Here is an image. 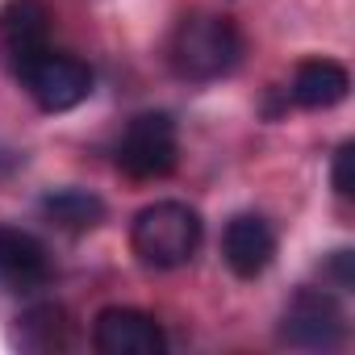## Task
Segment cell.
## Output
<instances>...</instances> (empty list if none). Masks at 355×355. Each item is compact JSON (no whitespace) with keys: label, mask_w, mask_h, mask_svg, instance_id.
<instances>
[{"label":"cell","mask_w":355,"mask_h":355,"mask_svg":"<svg viewBox=\"0 0 355 355\" xmlns=\"http://www.w3.org/2000/svg\"><path fill=\"white\" fill-rule=\"evenodd\" d=\"M243 55H247L243 30L230 17L205 13V9L180 17L167 38V63L189 84H214V80L230 76L243 63Z\"/></svg>","instance_id":"6da1fadb"},{"label":"cell","mask_w":355,"mask_h":355,"mask_svg":"<svg viewBox=\"0 0 355 355\" xmlns=\"http://www.w3.org/2000/svg\"><path fill=\"white\" fill-rule=\"evenodd\" d=\"M201 239H205L201 214L184 201H155V205L138 209V218L130 226L134 255L155 272L184 268L201 251Z\"/></svg>","instance_id":"7a4b0ae2"},{"label":"cell","mask_w":355,"mask_h":355,"mask_svg":"<svg viewBox=\"0 0 355 355\" xmlns=\"http://www.w3.org/2000/svg\"><path fill=\"white\" fill-rule=\"evenodd\" d=\"M113 163L130 175V180H163L180 163V134L167 113H138L117 146H113Z\"/></svg>","instance_id":"3957f363"},{"label":"cell","mask_w":355,"mask_h":355,"mask_svg":"<svg viewBox=\"0 0 355 355\" xmlns=\"http://www.w3.org/2000/svg\"><path fill=\"white\" fill-rule=\"evenodd\" d=\"M17 80L30 92V101L46 113H67L92 96V67L63 51H42L34 63L21 67Z\"/></svg>","instance_id":"277c9868"},{"label":"cell","mask_w":355,"mask_h":355,"mask_svg":"<svg viewBox=\"0 0 355 355\" xmlns=\"http://www.w3.org/2000/svg\"><path fill=\"white\" fill-rule=\"evenodd\" d=\"M347 338V318L326 293H297V301L280 318V343L301 351H334Z\"/></svg>","instance_id":"5b68a950"},{"label":"cell","mask_w":355,"mask_h":355,"mask_svg":"<svg viewBox=\"0 0 355 355\" xmlns=\"http://www.w3.org/2000/svg\"><path fill=\"white\" fill-rule=\"evenodd\" d=\"M51 9L42 0H9L0 9V67L21 76L42 51H51Z\"/></svg>","instance_id":"8992f818"},{"label":"cell","mask_w":355,"mask_h":355,"mask_svg":"<svg viewBox=\"0 0 355 355\" xmlns=\"http://www.w3.org/2000/svg\"><path fill=\"white\" fill-rule=\"evenodd\" d=\"M92 347L101 355H163L167 334L150 313L134 305H109L92 322Z\"/></svg>","instance_id":"52a82bcc"},{"label":"cell","mask_w":355,"mask_h":355,"mask_svg":"<svg viewBox=\"0 0 355 355\" xmlns=\"http://www.w3.org/2000/svg\"><path fill=\"white\" fill-rule=\"evenodd\" d=\"M222 259L239 280H255L276 259V230L259 214H239L222 230Z\"/></svg>","instance_id":"ba28073f"},{"label":"cell","mask_w":355,"mask_h":355,"mask_svg":"<svg viewBox=\"0 0 355 355\" xmlns=\"http://www.w3.org/2000/svg\"><path fill=\"white\" fill-rule=\"evenodd\" d=\"M51 280V255L38 234L0 226V284L9 293H38Z\"/></svg>","instance_id":"9c48e42d"},{"label":"cell","mask_w":355,"mask_h":355,"mask_svg":"<svg viewBox=\"0 0 355 355\" xmlns=\"http://www.w3.org/2000/svg\"><path fill=\"white\" fill-rule=\"evenodd\" d=\"M351 92V71L338 59H305L288 80V101L301 109H334Z\"/></svg>","instance_id":"30bf717a"},{"label":"cell","mask_w":355,"mask_h":355,"mask_svg":"<svg viewBox=\"0 0 355 355\" xmlns=\"http://www.w3.org/2000/svg\"><path fill=\"white\" fill-rule=\"evenodd\" d=\"M42 214L59 226V230H92L105 222V201L96 193H84V189H59V193H46L42 197Z\"/></svg>","instance_id":"8fae6325"},{"label":"cell","mask_w":355,"mask_h":355,"mask_svg":"<svg viewBox=\"0 0 355 355\" xmlns=\"http://www.w3.org/2000/svg\"><path fill=\"white\" fill-rule=\"evenodd\" d=\"M71 343L67 334V313L59 305H38L21 318V347L30 351H63Z\"/></svg>","instance_id":"7c38bea8"},{"label":"cell","mask_w":355,"mask_h":355,"mask_svg":"<svg viewBox=\"0 0 355 355\" xmlns=\"http://www.w3.org/2000/svg\"><path fill=\"white\" fill-rule=\"evenodd\" d=\"M330 184L338 197H351V142H343L334 150V163H330Z\"/></svg>","instance_id":"4fadbf2b"},{"label":"cell","mask_w":355,"mask_h":355,"mask_svg":"<svg viewBox=\"0 0 355 355\" xmlns=\"http://www.w3.org/2000/svg\"><path fill=\"white\" fill-rule=\"evenodd\" d=\"M334 276L343 288H351V251H334Z\"/></svg>","instance_id":"5bb4252c"}]
</instances>
